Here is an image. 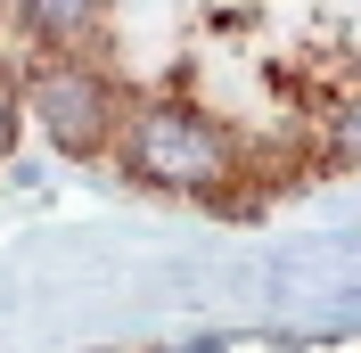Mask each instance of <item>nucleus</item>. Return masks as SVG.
<instances>
[]
</instances>
